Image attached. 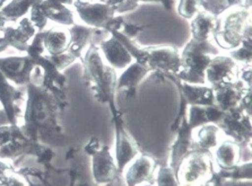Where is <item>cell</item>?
Listing matches in <instances>:
<instances>
[{
    "mask_svg": "<svg viewBox=\"0 0 252 186\" xmlns=\"http://www.w3.org/2000/svg\"><path fill=\"white\" fill-rule=\"evenodd\" d=\"M92 157V172L95 184L104 186L113 183L121 175L118 170L116 159L111 155L108 146H102Z\"/></svg>",
    "mask_w": 252,
    "mask_h": 186,
    "instance_id": "cell-13",
    "label": "cell"
},
{
    "mask_svg": "<svg viewBox=\"0 0 252 186\" xmlns=\"http://www.w3.org/2000/svg\"><path fill=\"white\" fill-rule=\"evenodd\" d=\"M215 174L224 181H251V161L239 164L231 169H220Z\"/></svg>",
    "mask_w": 252,
    "mask_h": 186,
    "instance_id": "cell-30",
    "label": "cell"
},
{
    "mask_svg": "<svg viewBox=\"0 0 252 186\" xmlns=\"http://www.w3.org/2000/svg\"><path fill=\"white\" fill-rule=\"evenodd\" d=\"M69 33V44H68L67 52H69L70 54L75 56L76 59H82V52L87 45L92 44V40L94 37H101L105 36V34L108 32L104 29L100 28H94L87 25H78L74 24L70 26L68 29Z\"/></svg>",
    "mask_w": 252,
    "mask_h": 186,
    "instance_id": "cell-17",
    "label": "cell"
},
{
    "mask_svg": "<svg viewBox=\"0 0 252 186\" xmlns=\"http://www.w3.org/2000/svg\"><path fill=\"white\" fill-rule=\"evenodd\" d=\"M139 2H161L167 10H172L174 6V0H139Z\"/></svg>",
    "mask_w": 252,
    "mask_h": 186,
    "instance_id": "cell-44",
    "label": "cell"
},
{
    "mask_svg": "<svg viewBox=\"0 0 252 186\" xmlns=\"http://www.w3.org/2000/svg\"><path fill=\"white\" fill-rule=\"evenodd\" d=\"M37 68L29 55L0 58V71L15 86L28 85L32 80V73Z\"/></svg>",
    "mask_w": 252,
    "mask_h": 186,
    "instance_id": "cell-11",
    "label": "cell"
},
{
    "mask_svg": "<svg viewBox=\"0 0 252 186\" xmlns=\"http://www.w3.org/2000/svg\"><path fill=\"white\" fill-rule=\"evenodd\" d=\"M42 0H10L1 8V13L7 22H16L26 15L29 10Z\"/></svg>",
    "mask_w": 252,
    "mask_h": 186,
    "instance_id": "cell-28",
    "label": "cell"
},
{
    "mask_svg": "<svg viewBox=\"0 0 252 186\" xmlns=\"http://www.w3.org/2000/svg\"><path fill=\"white\" fill-rule=\"evenodd\" d=\"M40 7L48 21L64 26H72L75 24L74 13L66 5H63L56 0H42Z\"/></svg>",
    "mask_w": 252,
    "mask_h": 186,
    "instance_id": "cell-25",
    "label": "cell"
},
{
    "mask_svg": "<svg viewBox=\"0 0 252 186\" xmlns=\"http://www.w3.org/2000/svg\"><path fill=\"white\" fill-rule=\"evenodd\" d=\"M187 122L191 130L201 127V125L209 124L206 116V106L201 105H189L187 108Z\"/></svg>",
    "mask_w": 252,
    "mask_h": 186,
    "instance_id": "cell-32",
    "label": "cell"
},
{
    "mask_svg": "<svg viewBox=\"0 0 252 186\" xmlns=\"http://www.w3.org/2000/svg\"><path fill=\"white\" fill-rule=\"evenodd\" d=\"M0 36V53L7 48H13L20 52H26L36 29L29 17H23L15 26H5Z\"/></svg>",
    "mask_w": 252,
    "mask_h": 186,
    "instance_id": "cell-10",
    "label": "cell"
},
{
    "mask_svg": "<svg viewBox=\"0 0 252 186\" xmlns=\"http://www.w3.org/2000/svg\"><path fill=\"white\" fill-rule=\"evenodd\" d=\"M250 89L251 87H248L241 80L214 89L215 105L223 112L231 111V109L238 107L242 97Z\"/></svg>",
    "mask_w": 252,
    "mask_h": 186,
    "instance_id": "cell-20",
    "label": "cell"
},
{
    "mask_svg": "<svg viewBox=\"0 0 252 186\" xmlns=\"http://www.w3.org/2000/svg\"><path fill=\"white\" fill-rule=\"evenodd\" d=\"M158 162L150 155H140L130 162L125 172L127 186H137L148 183L155 172Z\"/></svg>",
    "mask_w": 252,
    "mask_h": 186,
    "instance_id": "cell-18",
    "label": "cell"
},
{
    "mask_svg": "<svg viewBox=\"0 0 252 186\" xmlns=\"http://www.w3.org/2000/svg\"><path fill=\"white\" fill-rule=\"evenodd\" d=\"M220 49L211 41H197L191 37L181 53V69L175 75L179 80L191 85H207L205 71Z\"/></svg>",
    "mask_w": 252,
    "mask_h": 186,
    "instance_id": "cell-3",
    "label": "cell"
},
{
    "mask_svg": "<svg viewBox=\"0 0 252 186\" xmlns=\"http://www.w3.org/2000/svg\"><path fill=\"white\" fill-rule=\"evenodd\" d=\"M56 1L63 3V5L68 6V5H74L75 0H56Z\"/></svg>",
    "mask_w": 252,
    "mask_h": 186,
    "instance_id": "cell-47",
    "label": "cell"
},
{
    "mask_svg": "<svg viewBox=\"0 0 252 186\" xmlns=\"http://www.w3.org/2000/svg\"><path fill=\"white\" fill-rule=\"evenodd\" d=\"M111 35L116 37V39L124 45L126 50H127L129 54L131 55V58L136 59V62L143 64V66H146L148 59L146 49L139 47V45L136 44L131 39H129V37L124 35V34L119 31L112 32Z\"/></svg>",
    "mask_w": 252,
    "mask_h": 186,
    "instance_id": "cell-29",
    "label": "cell"
},
{
    "mask_svg": "<svg viewBox=\"0 0 252 186\" xmlns=\"http://www.w3.org/2000/svg\"><path fill=\"white\" fill-rule=\"evenodd\" d=\"M81 61L84 69L83 81L94 93L95 100L102 104H116L114 95L118 77L116 70L102 60L100 47L90 44Z\"/></svg>",
    "mask_w": 252,
    "mask_h": 186,
    "instance_id": "cell-2",
    "label": "cell"
},
{
    "mask_svg": "<svg viewBox=\"0 0 252 186\" xmlns=\"http://www.w3.org/2000/svg\"><path fill=\"white\" fill-rule=\"evenodd\" d=\"M250 22L249 9L238 7L227 14L222 21L217 20L216 28L213 31V37L217 47L224 50H235L242 43L246 28Z\"/></svg>",
    "mask_w": 252,
    "mask_h": 186,
    "instance_id": "cell-4",
    "label": "cell"
},
{
    "mask_svg": "<svg viewBox=\"0 0 252 186\" xmlns=\"http://www.w3.org/2000/svg\"><path fill=\"white\" fill-rule=\"evenodd\" d=\"M156 186H180L177 174L170 166H159L156 175Z\"/></svg>",
    "mask_w": 252,
    "mask_h": 186,
    "instance_id": "cell-34",
    "label": "cell"
},
{
    "mask_svg": "<svg viewBox=\"0 0 252 186\" xmlns=\"http://www.w3.org/2000/svg\"><path fill=\"white\" fill-rule=\"evenodd\" d=\"M47 150L42 143L34 141L26 136L23 132L21 125H14L13 133L6 145L0 147V159H6L14 164L15 160H18L25 156H35L37 160L43 156Z\"/></svg>",
    "mask_w": 252,
    "mask_h": 186,
    "instance_id": "cell-7",
    "label": "cell"
},
{
    "mask_svg": "<svg viewBox=\"0 0 252 186\" xmlns=\"http://www.w3.org/2000/svg\"><path fill=\"white\" fill-rule=\"evenodd\" d=\"M67 105V100L31 81L26 89L23 132L36 142L55 143L64 134L61 115Z\"/></svg>",
    "mask_w": 252,
    "mask_h": 186,
    "instance_id": "cell-1",
    "label": "cell"
},
{
    "mask_svg": "<svg viewBox=\"0 0 252 186\" xmlns=\"http://www.w3.org/2000/svg\"><path fill=\"white\" fill-rule=\"evenodd\" d=\"M239 68L231 56L220 54L214 56L206 68V82L213 89L234 83L239 80Z\"/></svg>",
    "mask_w": 252,
    "mask_h": 186,
    "instance_id": "cell-9",
    "label": "cell"
},
{
    "mask_svg": "<svg viewBox=\"0 0 252 186\" xmlns=\"http://www.w3.org/2000/svg\"><path fill=\"white\" fill-rule=\"evenodd\" d=\"M7 186H29V183L25 177L14 172L7 178Z\"/></svg>",
    "mask_w": 252,
    "mask_h": 186,
    "instance_id": "cell-41",
    "label": "cell"
},
{
    "mask_svg": "<svg viewBox=\"0 0 252 186\" xmlns=\"http://www.w3.org/2000/svg\"><path fill=\"white\" fill-rule=\"evenodd\" d=\"M24 100V94L20 92L0 71V105L8 124H18L22 109L18 105Z\"/></svg>",
    "mask_w": 252,
    "mask_h": 186,
    "instance_id": "cell-16",
    "label": "cell"
},
{
    "mask_svg": "<svg viewBox=\"0 0 252 186\" xmlns=\"http://www.w3.org/2000/svg\"><path fill=\"white\" fill-rule=\"evenodd\" d=\"M217 18L206 11H198L192 17L191 34L192 39L204 42L209 40V35L216 28Z\"/></svg>",
    "mask_w": 252,
    "mask_h": 186,
    "instance_id": "cell-26",
    "label": "cell"
},
{
    "mask_svg": "<svg viewBox=\"0 0 252 186\" xmlns=\"http://www.w3.org/2000/svg\"><path fill=\"white\" fill-rule=\"evenodd\" d=\"M148 59L146 66L151 71H158L177 75L181 69V55L177 48L174 47H148Z\"/></svg>",
    "mask_w": 252,
    "mask_h": 186,
    "instance_id": "cell-12",
    "label": "cell"
},
{
    "mask_svg": "<svg viewBox=\"0 0 252 186\" xmlns=\"http://www.w3.org/2000/svg\"><path fill=\"white\" fill-rule=\"evenodd\" d=\"M111 109L114 131H116V164L119 173L125 172L126 167L135 159L139 154L138 147L135 140L131 138L127 128H126L124 120H122V114L117 108L116 104H110Z\"/></svg>",
    "mask_w": 252,
    "mask_h": 186,
    "instance_id": "cell-6",
    "label": "cell"
},
{
    "mask_svg": "<svg viewBox=\"0 0 252 186\" xmlns=\"http://www.w3.org/2000/svg\"><path fill=\"white\" fill-rule=\"evenodd\" d=\"M101 2L113 7L116 13H127L136 9L139 5V0H101Z\"/></svg>",
    "mask_w": 252,
    "mask_h": 186,
    "instance_id": "cell-37",
    "label": "cell"
},
{
    "mask_svg": "<svg viewBox=\"0 0 252 186\" xmlns=\"http://www.w3.org/2000/svg\"><path fill=\"white\" fill-rule=\"evenodd\" d=\"M251 36H246L242 40V43L235 50L231 51V58L235 62H241L243 64L251 63L252 58V41Z\"/></svg>",
    "mask_w": 252,
    "mask_h": 186,
    "instance_id": "cell-33",
    "label": "cell"
},
{
    "mask_svg": "<svg viewBox=\"0 0 252 186\" xmlns=\"http://www.w3.org/2000/svg\"><path fill=\"white\" fill-rule=\"evenodd\" d=\"M242 7L241 0H200V7L213 16H220L231 7Z\"/></svg>",
    "mask_w": 252,
    "mask_h": 186,
    "instance_id": "cell-31",
    "label": "cell"
},
{
    "mask_svg": "<svg viewBox=\"0 0 252 186\" xmlns=\"http://www.w3.org/2000/svg\"><path fill=\"white\" fill-rule=\"evenodd\" d=\"M214 156L220 169H231L240 164L241 146L231 139L223 140L214 149Z\"/></svg>",
    "mask_w": 252,
    "mask_h": 186,
    "instance_id": "cell-23",
    "label": "cell"
},
{
    "mask_svg": "<svg viewBox=\"0 0 252 186\" xmlns=\"http://www.w3.org/2000/svg\"><path fill=\"white\" fill-rule=\"evenodd\" d=\"M147 27L148 26L139 25V24H136V23H132V22H125L119 32H121L124 35H126L127 37H129V39H131V37H135L137 34L141 33L144 29H146Z\"/></svg>",
    "mask_w": 252,
    "mask_h": 186,
    "instance_id": "cell-39",
    "label": "cell"
},
{
    "mask_svg": "<svg viewBox=\"0 0 252 186\" xmlns=\"http://www.w3.org/2000/svg\"><path fill=\"white\" fill-rule=\"evenodd\" d=\"M239 80L246 83L248 87H251V63L243 64L239 68Z\"/></svg>",
    "mask_w": 252,
    "mask_h": 186,
    "instance_id": "cell-40",
    "label": "cell"
},
{
    "mask_svg": "<svg viewBox=\"0 0 252 186\" xmlns=\"http://www.w3.org/2000/svg\"><path fill=\"white\" fill-rule=\"evenodd\" d=\"M220 133L222 131L216 124H205L194 129L192 131L193 149L211 153L220 142Z\"/></svg>",
    "mask_w": 252,
    "mask_h": 186,
    "instance_id": "cell-24",
    "label": "cell"
},
{
    "mask_svg": "<svg viewBox=\"0 0 252 186\" xmlns=\"http://www.w3.org/2000/svg\"><path fill=\"white\" fill-rule=\"evenodd\" d=\"M77 151H78V148H74V147L70 148L69 151H68L67 155H66V159H67V160H69L70 158L75 157L76 154H77Z\"/></svg>",
    "mask_w": 252,
    "mask_h": 186,
    "instance_id": "cell-46",
    "label": "cell"
},
{
    "mask_svg": "<svg viewBox=\"0 0 252 186\" xmlns=\"http://www.w3.org/2000/svg\"><path fill=\"white\" fill-rule=\"evenodd\" d=\"M150 73L151 69L148 67L143 66L138 62H132L118 78L116 92L117 90H125L127 96H133L137 94V87H138L140 81Z\"/></svg>",
    "mask_w": 252,
    "mask_h": 186,
    "instance_id": "cell-22",
    "label": "cell"
},
{
    "mask_svg": "<svg viewBox=\"0 0 252 186\" xmlns=\"http://www.w3.org/2000/svg\"><path fill=\"white\" fill-rule=\"evenodd\" d=\"M36 66L42 71V83L43 88L48 89L49 92L57 95L58 97L67 100V78L61 71L57 69V67L52 63L50 56L42 54L33 59Z\"/></svg>",
    "mask_w": 252,
    "mask_h": 186,
    "instance_id": "cell-14",
    "label": "cell"
},
{
    "mask_svg": "<svg viewBox=\"0 0 252 186\" xmlns=\"http://www.w3.org/2000/svg\"><path fill=\"white\" fill-rule=\"evenodd\" d=\"M198 11H200V0H180L178 13L183 18L190 20Z\"/></svg>",
    "mask_w": 252,
    "mask_h": 186,
    "instance_id": "cell-35",
    "label": "cell"
},
{
    "mask_svg": "<svg viewBox=\"0 0 252 186\" xmlns=\"http://www.w3.org/2000/svg\"><path fill=\"white\" fill-rule=\"evenodd\" d=\"M137 186H154L153 184H150V183H145V184H140V185H137Z\"/></svg>",
    "mask_w": 252,
    "mask_h": 186,
    "instance_id": "cell-48",
    "label": "cell"
},
{
    "mask_svg": "<svg viewBox=\"0 0 252 186\" xmlns=\"http://www.w3.org/2000/svg\"><path fill=\"white\" fill-rule=\"evenodd\" d=\"M98 47L104 54L105 60L113 69H125L132 63L131 55L126 50L124 45L112 35L110 39L102 41Z\"/></svg>",
    "mask_w": 252,
    "mask_h": 186,
    "instance_id": "cell-21",
    "label": "cell"
},
{
    "mask_svg": "<svg viewBox=\"0 0 252 186\" xmlns=\"http://www.w3.org/2000/svg\"><path fill=\"white\" fill-rule=\"evenodd\" d=\"M239 107L242 109V111L246 112L248 115L251 116L252 112V95H251V89L248 90L247 94L242 97L241 102H240Z\"/></svg>",
    "mask_w": 252,
    "mask_h": 186,
    "instance_id": "cell-43",
    "label": "cell"
},
{
    "mask_svg": "<svg viewBox=\"0 0 252 186\" xmlns=\"http://www.w3.org/2000/svg\"><path fill=\"white\" fill-rule=\"evenodd\" d=\"M41 2V1H40ZM40 2H36L32 8H31V16L30 21L32 22L34 27H35L36 32H42L44 31L45 26L48 24V18L45 17V15L42 11L40 7Z\"/></svg>",
    "mask_w": 252,
    "mask_h": 186,
    "instance_id": "cell-36",
    "label": "cell"
},
{
    "mask_svg": "<svg viewBox=\"0 0 252 186\" xmlns=\"http://www.w3.org/2000/svg\"><path fill=\"white\" fill-rule=\"evenodd\" d=\"M102 146V142L97 138H91L90 141L84 147V151L89 156H93L96 151L101 149Z\"/></svg>",
    "mask_w": 252,
    "mask_h": 186,
    "instance_id": "cell-42",
    "label": "cell"
},
{
    "mask_svg": "<svg viewBox=\"0 0 252 186\" xmlns=\"http://www.w3.org/2000/svg\"><path fill=\"white\" fill-rule=\"evenodd\" d=\"M211 153L192 150L182 159L175 170L180 186H206L213 176Z\"/></svg>",
    "mask_w": 252,
    "mask_h": 186,
    "instance_id": "cell-5",
    "label": "cell"
},
{
    "mask_svg": "<svg viewBox=\"0 0 252 186\" xmlns=\"http://www.w3.org/2000/svg\"><path fill=\"white\" fill-rule=\"evenodd\" d=\"M6 1H7V0H0V31H1V29L5 27L6 23H7V20L1 13V8L3 7V5L6 3Z\"/></svg>",
    "mask_w": 252,
    "mask_h": 186,
    "instance_id": "cell-45",
    "label": "cell"
},
{
    "mask_svg": "<svg viewBox=\"0 0 252 186\" xmlns=\"http://www.w3.org/2000/svg\"><path fill=\"white\" fill-rule=\"evenodd\" d=\"M217 127L220 129L225 135L231 140L241 145H250L251 142V116L235 107L224 113V116L220 121Z\"/></svg>",
    "mask_w": 252,
    "mask_h": 186,
    "instance_id": "cell-8",
    "label": "cell"
},
{
    "mask_svg": "<svg viewBox=\"0 0 252 186\" xmlns=\"http://www.w3.org/2000/svg\"><path fill=\"white\" fill-rule=\"evenodd\" d=\"M74 6L78 16L87 26L104 29L106 24L116 16L113 7L104 2L75 1Z\"/></svg>",
    "mask_w": 252,
    "mask_h": 186,
    "instance_id": "cell-15",
    "label": "cell"
},
{
    "mask_svg": "<svg viewBox=\"0 0 252 186\" xmlns=\"http://www.w3.org/2000/svg\"><path fill=\"white\" fill-rule=\"evenodd\" d=\"M50 56V60L52 61V63L55 64L57 67V69L59 71H63V69H66L67 67H69L71 63H74L76 60L75 56L70 54L69 52L64 51L63 53H61V54L58 55H49Z\"/></svg>",
    "mask_w": 252,
    "mask_h": 186,
    "instance_id": "cell-38",
    "label": "cell"
},
{
    "mask_svg": "<svg viewBox=\"0 0 252 186\" xmlns=\"http://www.w3.org/2000/svg\"><path fill=\"white\" fill-rule=\"evenodd\" d=\"M0 186H7V182H6V183H3V184H0Z\"/></svg>",
    "mask_w": 252,
    "mask_h": 186,
    "instance_id": "cell-50",
    "label": "cell"
},
{
    "mask_svg": "<svg viewBox=\"0 0 252 186\" xmlns=\"http://www.w3.org/2000/svg\"><path fill=\"white\" fill-rule=\"evenodd\" d=\"M192 131L193 130L190 129L188 122H187V116H185L179 124L177 131H175L177 132V139L171 148L169 166L174 172L178 169L182 159L193 149Z\"/></svg>",
    "mask_w": 252,
    "mask_h": 186,
    "instance_id": "cell-19",
    "label": "cell"
},
{
    "mask_svg": "<svg viewBox=\"0 0 252 186\" xmlns=\"http://www.w3.org/2000/svg\"><path fill=\"white\" fill-rule=\"evenodd\" d=\"M69 33L59 28L44 31L43 45L49 55H58L67 50L69 44Z\"/></svg>",
    "mask_w": 252,
    "mask_h": 186,
    "instance_id": "cell-27",
    "label": "cell"
},
{
    "mask_svg": "<svg viewBox=\"0 0 252 186\" xmlns=\"http://www.w3.org/2000/svg\"><path fill=\"white\" fill-rule=\"evenodd\" d=\"M78 186H98V185H96V184H95V185H87V184H79Z\"/></svg>",
    "mask_w": 252,
    "mask_h": 186,
    "instance_id": "cell-49",
    "label": "cell"
},
{
    "mask_svg": "<svg viewBox=\"0 0 252 186\" xmlns=\"http://www.w3.org/2000/svg\"><path fill=\"white\" fill-rule=\"evenodd\" d=\"M0 112H2V111H1V109H0Z\"/></svg>",
    "mask_w": 252,
    "mask_h": 186,
    "instance_id": "cell-51",
    "label": "cell"
}]
</instances>
